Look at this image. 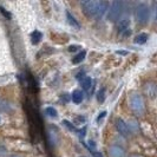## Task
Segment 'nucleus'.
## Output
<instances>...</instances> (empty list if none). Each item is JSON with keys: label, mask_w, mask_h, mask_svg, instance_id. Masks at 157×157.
I'll return each instance as SVG.
<instances>
[{"label": "nucleus", "mask_w": 157, "mask_h": 157, "mask_svg": "<svg viewBox=\"0 0 157 157\" xmlns=\"http://www.w3.org/2000/svg\"><path fill=\"white\" fill-rule=\"evenodd\" d=\"M10 157H19V156H17V155H12V156H10Z\"/></svg>", "instance_id": "obj_25"}, {"label": "nucleus", "mask_w": 157, "mask_h": 157, "mask_svg": "<svg viewBox=\"0 0 157 157\" xmlns=\"http://www.w3.org/2000/svg\"><path fill=\"white\" fill-rule=\"evenodd\" d=\"M66 18H67V21H69V24H70L72 27H75V29H79V27H80V25H79V23L76 20V18L72 16L69 11H66Z\"/></svg>", "instance_id": "obj_9"}, {"label": "nucleus", "mask_w": 157, "mask_h": 157, "mask_svg": "<svg viewBox=\"0 0 157 157\" xmlns=\"http://www.w3.org/2000/svg\"><path fill=\"white\" fill-rule=\"evenodd\" d=\"M83 99H84V94H83V92L80 90L73 91V94H72V102L76 103V104H79V103L83 102Z\"/></svg>", "instance_id": "obj_8"}, {"label": "nucleus", "mask_w": 157, "mask_h": 157, "mask_svg": "<svg viewBox=\"0 0 157 157\" xmlns=\"http://www.w3.org/2000/svg\"><path fill=\"white\" fill-rule=\"evenodd\" d=\"M116 53H117V55H123V56L128 55V52H126V51H117Z\"/></svg>", "instance_id": "obj_24"}, {"label": "nucleus", "mask_w": 157, "mask_h": 157, "mask_svg": "<svg viewBox=\"0 0 157 157\" xmlns=\"http://www.w3.org/2000/svg\"><path fill=\"white\" fill-rule=\"evenodd\" d=\"M94 157H103V155L101 154V152H97V151H94Z\"/></svg>", "instance_id": "obj_23"}, {"label": "nucleus", "mask_w": 157, "mask_h": 157, "mask_svg": "<svg viewBox=\"0 0 157 157\" xmlns=\"http://www.w3.org/2000/svg\"><path fill=\"white\" fill-rule=\"evenodd\" d=\"M85 56H86V52H85V51H82V52H79V53L76 56V57H73V59H72V63H73V64L82 63V62L85 59Z\"/></svg>", "instance_id": "obj_14"}, {"label": "nucleus", "mask_w": 157, "mask_h": 157, "mask_svg": "<svg viewBox=\"0 0 157 157\" xmlns=\"http://www.w3.org/2000/svg\"><path fill=\"white\" fill-rule=\"evenodd\" d=\"M80 84H82L83 90L89 91L91 89V85H92V79L90 78V77H84V78L80 80Z\"/></svg>", "instance_id": "obj_10"}, {"label": "nucleus", "mask_w": 157, "mask_h": 157, "mask_svg": "<svg viewBox=\"0 0 157 157\" xmlns=\"http://www.w3.org/2000/svg\"><path fill=\"white\" fill-rule=\"evenodd\" d=\"M147 40H148V34H147V33H140V34L136 36V38L134 39V41L136 44L142 45V44H145Z\"/></svg>", "instance_id": "obj_12"}, {"label": "nucleus", "mask_w": 157, "mask_h": 157, "mask_svg": "<svg viewBox=\"0 0 157 157\" xmlns=\"http://www.w3.org/2000/svg\"><path fill=\"white\" fill-rule=\"evenodd\" d=\"M0 12H1V13H2V16L5 17L6 19H8V20H10L11 18H12V16H11V13H10L8 11H6V10H5L4 7H1V6H0Z\"/></svg>", "instance_id": "obj_19"}, {"label": "nucleus", "mask_w": 157, "mask_h": 157, "mask_svg": "<svg viewBox=\"0 0 157 157\" xmlns=\"http://www.w3.org/2000/svg\"><path fill=\"white\" fill-rule=\"evenodd\" d=\"M41 38H43V34H41L39 31H37V30H36L34 32H32V34H31L32 44H38Z\"/></svg>", "instance_id": "obj_13"}, {"label": "nucleus", "mask_w": 157, "mask_h": 157, "mask_svg": "<svg viewBox=\"0 0 157 157\" xmlns=\"http://www.w3.org/2000/svg\"><path fill=\"white\" fill-rule=\"evenodd\" d=\"M82 157H86V156H82Z\"/></svg>", "instance_id": "obj_26"}, {"label": "nucleus", "mask_w": 157, "mask_h": 157, "mask_svg": "<svg viewBox=\"0 0 157 157\" xmlns=\"http://www.w3.org/2000/svg\"><path fill=\"white\" fill-rule=\"evenodd\" d=\"M86 122V118L84 117V116H77V117L75 118V121H73V123L76 124V125H80V124H84Z\"/></svg>", "instance_id": "obj_17"}, {"label": "nucleus", "mask_w": 157, "mask_h": 157, "mask_svg": "<svg viewBox=\"0 0 157 157\" xmlns=\"http://www.w3.org/2000/svg\"><path fill=\"white\" fill-rule=\"evenodd\" d=\"M116 129L118 130V132L122 135V136H124V137H128L130 135V129H129V126L126 125V123L123 119H117V122H116Z\"/></svg>", "instance_id": "obj_6"}, {"label": "nucleus", "mask_w": 157, "mask_h": 157, "mask_svg": "<svg viewBox=\"0 0 157 157\" xmlns=\"http://www.w3.org/2000/svg\"><path fill=\"white\" fill-rule=\"evenodd\" d=\"M130 108L138 116L144 113V102L141 94H132L130 97Z\"/></svg>", "instance_id": "obj_2"}, {"label": "nucleus", "mask_w": 157, "mask_h": 157, "mask_svg": "<svg viewBox=\"0 0 157 157\" xmlns=\"http://www.w3.org/2000/svg\"><path fill=\"white\" fill-rule=\"evenodd\" d=\"M82 8L84 11V13L87 17H94L96 14V10H97V1L94 0H84L80 2Z\"/></svg>", "instance_id": "obj_4"}, {"label": "nucleus", "mask_w": 157, "mask_h": 157, "mask_svg": "<svg viewBox=\"0 0 157 157\" xmlns=\"http://www.w3.org/2000/svg\"><path fill=\"white\" fill-rule=\"evenodd\" d=\"M110 157H125V150L119 145H111L109 149Z\"/></svg>", "instance_id": "obj_7"}, {"label": "nucleus", "mask_w": 157, "mask_h": 157, "mask_svg": "<svg viewBox=\"0 0 157 157\" xmlns=\"http://www.w3.org/2000/svg\"><path fill=\"white\" fill-rule=\"evenodd\" d=\"M149 16H150V10L145 4H140V5L136 7L135 17H136L137 23L145 24L149 20Z\"/></svg>", "instance_id": "obj_3"}, {"label": "nucleus", "mask_w": 157, "mask_h": 157, "mask_svg": "<svg viewBox=\"0 0 157 157\" xmlns=\"http://www.w3.org/2000/svg\"><path fill=\"white\" fill-rule=\"evenodd\" d=\"M78 48H79L78 45H71V46L69 47V51H70V52H75V51H77Z\"/></svg>", "instance_id": "obj_20"}, {"label": "nucleus", "mask_w": 157, "mask_h": 157, "mask_svg": "<svg viewBox=\"0 0 157 157\" xmlns=\"http://www.w3.org/2000/svg\"><path fill=\"white\" fill-rule=\"evenodd\" d=\"M129 25H130L129 19H122V20H119V24H118V31H119V33L126 31L129 29Z\"/></svg>", "instance_id": "obj_11"}, {"label": "nucleus", "mask_w": 157, "mask_h": 157, "mask_svg": "<svg viewBox=\"0 0 157 157\" xmlns=\"http://www.w3.org/2000/svg\"><path fill=\"white\" fill-rule=\"evenodd\" d=\"M130 34H131V31H130L129 29H128L126 31L122 32V36H123V37H128V36H130Z\"/></svg>", "instance_id": "obj_21"}, {"label": "nucleus", "mask_w": 157, "mask_h": 157, "mask_svg": "<svg viewBox=\"0 0 157 157\" xmlns=\"http://www.w3.org/2000/svg\"><path fill=\"white\" fill-rule=\"evenodd\" d=\"M109 10V2L105 1V0H101V1H97V10H96V14L94 18L99 19L104 16V13Z\"/></svg>", "instance_id": "obj_5"}, {"label": "nucleus", "mask_w": 157, "mask_h": 157, "mask_svg": "<svg viewBox=\"0 0 157 157\" xmlns=\"http://www.w3.org/2000/svg\"><path fill=\"white\" fill-rule=\"evenodd\" d=\"M123 12V2L119 0H115L112 1L110 5V10L108 13V19L110 21H117L119 17Z\"/></svg>", "instance_id": "obj_1"}, {"label": "nucleus", "mask_w": 157, "mask_h": 157, "mask_svg": "<svg viewBox=\"0 0 157 157\" xmlns=\"http://www.w3.org/2000/svg\"><path fill=\"white\" fill-rule=\"evenodd\" d=\"M63 124L65 126H66V128H67V129H69L70 131H73V132H76V131H77V129L75 128V125H73V124H71L69 121H65V119H64V121H63Z\"/></svg>", "instance_id": "obj_18"}, {"label": "nucleus", "mask_w": 157, "mask_h": 157, "mask_svg": "<svg viewBox=\"0 0 157 157\" xmlns=\"http://www.w3.org/2000/svg\"><path fill=\"white\" fill-rule=\"evenodd\" d=\"M97 101L99 103H103L105 101V89L102 87L98 92H97Z\"/></svg>", "instance_id": "obj_16"}, {"label": "nucleus", "mask_w": 157, "mask_h": 157, "mask_svg": "<svg viewBox=\"0 0 157 157\" xmlns=\"http://www.w3.org/2000/svg\"><path fill=\"white\" fill-rule=\"evenodd\" d=\"M105 115H106V112H105V111H103L102 115H99V116H98V118H97V121L99 122V121H101V119H102L103 117H105Z\"/></svg>", "instance_id": "obj_22"}, {"label": "nucleus", "mask_w": 157, "mask_h": 157, "mask_svg": "<svg viewBox=\"0 0 157 157\" xmlns=\"http://www.w3.org/2000/svg\"><path fill=\"white\" fill-rule=\"evenodd\" d=\"M45 113H46L47 116H50V117H53L56 118L58 116V113H57V110H56L55 108H52V106H48L45 109Z\"/></svg>", "instance_id": "obj_15"}]
</instances>
